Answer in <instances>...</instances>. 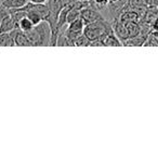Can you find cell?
I'll return each instance as SVG.
<instances>
[{
    "mask_svg": "<svg viewBox=\"0 0 158 158\" xmlns=\"http://www.w3.org/2000/svg\"><path fill=\"white\" fill-rule=\"evenodd\" d=\"M31 47H50L51 27L48 21H42L31 31L26 33Z\"/></svg>",
    "mask_w": 158,
    "mask_h": 158,
    "instance_id": "obj_1",
    "label": "cell"
},
{
    "mask_svg": "<svg viewBox=\"0 0 158 158\" xmlns=\"http://www.w3.org/2000/svg\"><path fill=\"white\" fill-rule=\"evenodd\" d=\"M110 33H114L112 22L106 19L87 24L84 28V35H86L90 39V41H93L95 39L103 40Z\"/></svg>",
    "mask_w": 158,
    "mask_h": 158,
    "instance_id": "obj_2",
    "label": "cell"
},
{
    "mask_svg": "<svg viewBox=\"0 0 158 158\" xmlns=\"http://www.w3.org/2000/svg\"><path fill=\"white\" fill-rule=\"evenodd\" d=\"M85 26H86V25H85L82 19L79 18V19H77V20L73 21L69 24H67V27L64 28V31H65L66 36H67V38L69 39V41L72 42L73 47H75L76 40L84 34Z\"/></svg>",
    "mask_w": 158,
    "mask_h": 158,
    "instance_id": "obj_3",
    "label": "cell"
},
{
    "mask_svg": "<svg viewBox=\"0 0 158 158\" xmlns=\"http://www.w3.org/2000/svg\"><path fill=\"white\" fill-rule=\"evenodd\" d=\"M80 18L82 19L85 25L90 24V23H93L95 21H100V20H104L103 14L100 12L99 9L92 7V6H88V7L84 8L80 12Z\"/></svg>",
    "mask_w": 158,
    "mask_h": 158,
    "instance_id": "obj_4",
    "label": "cell"
},
{
    "mask_svg": "<svg viewBox=\"0 0 158 158\" xmlns=\"http://www.w3.org/2000/svg\"><path fill=\"white\" fill-rule=\"evenodd\" d=\"M112 26H113L114 33L116 34L117 37L123 41V42H125L126 40L129 39V34H128V29H127L126 24L123 22H121V21L119 20V18H115V19H113V21H112Z\"/></svg>",
    "mask_w": 158,
    "mask_h": 158,
    "instance_id": "obj_5",
    "label": "cell"
},
{
    "mask_svg": "<svg viewBox=\"0 0 158 158\" xmlns=\"http://www.w3.org/2000/svg\"><path fill=\"white\" fill-rule=\"evenodd\" d=\"M13 36L14 42H15V46L19 47H31V44L29 41L28 37H27L26 33H24L23 31H21L20 28L13 29L12 31H10Z\"/></svg>",
    "mask_w": 158,
    "mask_h": 158,
    "instance_id": "obj_6",
    "label": "cell"
},
{
    "mask_svg": "<svg viewBox=\"0 0 158 158\" xmlns=\"http://www.w3.org/2000/svg\"><path fill=\"white\" fill-rule=\"evenodd\" d=\"M142 19V15L135 10H125L119 15V20L123 23H130V22H140Z\"/></svg>",
    "mask_w": 158,
    "mask_h": 158,
    "instance_id": "obj_7",
    "label": "cell"
},
{
    "mask_svg": "<svg viewBox=\"0 0 158 158\" xmlns=\"http://www.w3.org/2000/svg\"><path fill=\"white\" fill-rule=\"evenodd\" d=\"M28 1L29 0H2L0 3L8 10H16L25 7L28 3Z\"/></svg>",
    "mask_w": 158,
    "mask_h": 158,
    "instance_id": "obj_8",
    "label": "cell"
},
{
    "mask_svg": "<svg viewBox=\"0 0 158 158\" xmlns=\"http://www.w3.org/2000/svg\"><path fill=\"white\" fill-rule=\"evenodd\" d=\"M13 29H15V27H14L13 20H12V16L9 12V14H7V15L3 18L2 22L0 24V34L10 33V31H12Z\"/></svg>",
    "mask_w": 158,
    "mask_h": 158,
    "instance_id": "obj_9",
    "label": "cell"
},
{
    "mask_svg": "<svg viewBox=\"0 0 158 158\" xmlns=\"http://www.w3.org/2000/svg\"><path fill=\"white\" fill-rule=\"evenodd\" d=\"M147 36L144 35H138L134 36V37H130L129 39H127L125 42H123V46L126 47H141L144 46V42L146 40Z\"/></svg>",
    "mask_w": 158,
    "mask_h": 158,
    "instance_id": "obj_10",
    "label": "cell"
},
{
    "mask_svg": "<svg viewBox=\"0 0 158 158\" xmlns=\"http://www.w3.org/2000/svg\"><path fill=\"white\" fill-rule=\"evenodd\" d=\"M104 47H123V41L116 36L115 33H110L103 39Z\"/></svg>",
    "mask_w": 158,
    "mask_h": 158,
    "instance_id": "obj_11",
    "label": "cell"
},
{
    "mask_svg": "<svg viewBox=\"0 0 158 158\" xmlns=\"http://www.w3.org/2000/svg\"><path fill=\"white\" fill-rule=\"evenodd\" d=\"M15 42H14L13 36L11 33H3L0 34V47H14Z\"/></svg>",
    "mask_w": 158,
    "mask_h": 158,
    "instance_id": "obj_12",
    "label": "cell"
},
{
    "mask_svg": "<svg viewBox=\"0 0 158 158\" xmlns=\"http://www.w3.org/2000/svg\"><path fill=\"white\" fill-rule=\"evenodd\" d=\"M143 47H158V31L153 29L148 34Z\"/></svg>",
    "mask_w": 158,
    "mask_h": 158,
    "instance_id": "obj_13",
    "label": "cell"
},
{
    "mask_svg": "<svg viewBox=\"0 0 158 158\" xmlns=\"http://www.w3.org/2000/svg\"><path fill=\"white\" fill-rule=\"evenodd\" d=\"M125 24H126V26H127L129 38L138 36L141 34V27H140V23L139 22H130V23H125Z\"/></svg>",
    "mask_w": 158,
    "mask_h": 158,
    "instance_id": "obj_14",
    "label": "cell"
},
{
    "mask_svg": "<svg viewBox=\"0 0 158 158\" xmlns=\"http://www.w3.org/2000/svg\"><path fill=\"white\" fill-rule=\"evenodd\" d=\"M34 27H35V25H34L33 22L27 18V15L24 16V18L20 21V23H19V28H20L21 31H24V33H28V31H31Z\"/></svg>",
    "mask_w": 158,
    "mask_h": 158,
    "instance_id": "obj_15",
    "label": "cell"
},
{
    "mask_svg": "<svg viewBox=\"0 0 158 158\" xmlns=\"http://www.w3.org/2000/svg\"><path fill=\"white\" fill-rule=\"evenodd\" d=\"M26 15H27V18H28L29 20L33 22V24L35 25V26L44 21L41 16H40L39 14L37 13V12L33 11V10H28V11H26Z\"/></svg>",
    "mask_w": 158,
    "mask_h": 158,
    "instance_id": "obj_16",
    "label": "cell"
},
{
    "mask_svg": "<svg viewBox=\"0 0 158 158\" xmlns=\"http://www.w3.org/2000/svg\"><path fill=\"white\" fill-rule=\"evenodd\" d=\"M110 3V0H90V6L99 10H105Z\"/></svg>",
    "mask_w": 158,
    "mask_h": 158,
    "instance_id": "obj_17",
    "label": "cell"
},
{
    "mask_svg": "<svg viewBox=\"0 0 158 158\" xmlns=\"http://www.w3.org/2000/svg\"><path fill=\"white\" fill-rule=\"evenodd\" d=\"M90 44H91L90 39H89L86 35L82 34V35L76 40V42H75V47H90Z\"/></svg>",
    "mask_w": 158,
    "mask_h": 158,
    "instance_id": "obj_18",
    "label": "cell"
},
{
    "mask_svg": "<svg viewBox=\"0 0 158 158\" xmlns=\"http://www.w3.org/2000/svg\"><path fill=\"white\" fill-rule=\"evenodd\" d=\"M7 14H9V10H8L6 7H3V6L0 3V24H1L3 18H5Z\"/></svg>",
    "mask_w": 158,
    "mask_h": 158,
    "instance_id": "obj_19",
    "label": "cell"
},
{
    "mask_svg": "<svg viewBox=\"0 0 158 158\" xmlns=\"http://www.w3.org/2000/svg\"><path fill=\"white\" fill-rule=\"evenodd\" d=\"M146 7H158V0H143Z\"/></svg>",
    "mask_w": 158,
    "mask_h": 158,
    "instance_id": "obj_20",
    "label": "cell"
},
{
    "mask_svg": "<svg viewBox=\"0 0 158 158\" xmlns=\"http://www.w3.org/2000/svg\"><path fill=\"white\" fill-rule=\"evenodd\" d=\"M90 47H104V42L102 39H95L91 41Z\"/></svg>",
    "mask_w": 158,
    "mask_h": 158,
    "instance_id": "obj_21",
    "label": "cell"
},
{
    "mask_svg": "<svg viewBox=\"0 0 158 158\" xmlns=\"http://www.w3.org/2000/svg\"><path fill=\"white\" fill-rule=\"evenodd\" d=\"M76 1H79V0H63V3L64 6H70L76 2Z\"/></svg>",
    "mask_w": 158,
    "mask_h": 158,
    "instance_id": "obj_22",
    "label": "cell"
},
{
    "mask_svg": "<svg viewBox=\"0 0 158 158\" xmlns=\"http://www.w3.org/2000/svg\"><path fill=\"white\" fill-rule=\"evenodd\" d=\"M33 3H46L48 0H29Z\"/></svg>",
    "mask_w": 158,
    "mask_h": 158,
    "instance_id": "obj_23",
    "label": "cell"
},
{
    "mask_svg": "<svg viewBox=\"0 0 158 158\" xmlns=\"http://www.w3.org/2000/svg\"><path fill=\"white\" fill-rule=\"evenodd\" d=\"M119 0H110V3H116V2H118Z\"/></svg>",
    "mask_w": 158,
    "mask_h": 158,
    "instance_id": "obj_24",
    "label": "cell"
},
{
    "mask_svg": "<svg viewBox=\"0 0 158 158\" xmlns=\"http://www.w3.org/2000/svg\"><path fill=\"white\" fill-rule=\"evenodd\" d=\"M1 1H2V0H0V2H1Z\"/></svg>",
    "mask_w": 158,
    "mask_h": 158,
    "instance_id": "obj_25",
    "label": "cell"
}]
</instances>
